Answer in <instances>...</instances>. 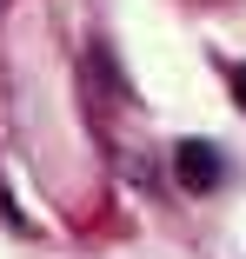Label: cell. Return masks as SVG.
<instances>
[{"label":"cell","mask_w":246,"mask_h":259,"mask_svg":"<svg viewBox=\"0 0 246 259\" xmlns=\"http://www.w3.org/2000/svg\"><path fill=\"white\" fill-rule=\"evenodd\" d=\"M173 166H180V186H186V193H213L220 173H226L220 153H213L207 140H180V146H173Z\"/></svg>","instance_id":"obj_1"},{"label":"cell","mask_w":246,"mask_h":259,"mask_svg":"<svg viewBox=\"0 0 246 259\" xmlns=\"http://www.w3.org/2000/svg\"><path fill=\"white\" fill-rule=\"evenodd\" d=\"M233 93H239V100H246V67H239V73H233Z\"/></svg>","instance_id":"obj_2"}]
</instances>
